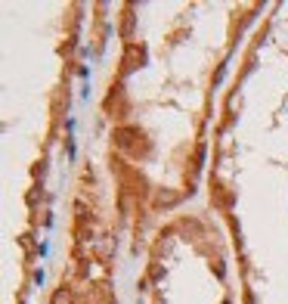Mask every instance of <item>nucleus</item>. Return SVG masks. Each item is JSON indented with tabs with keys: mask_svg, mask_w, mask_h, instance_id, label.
Wrapping results in <instances>:
<instances>
[{
	"mask_svg": "<svg viewBox=\"0 0 288 304\" xmlns=\"http://www.w3.org/2000/svg\"><path fill=\"white\" fill-rule=\"evenodd\" d=\"M56 304H68V295L65 292H56Z\"/></svg>",
	"mask_w": 288,
	"mask_h": 304,
	"instance_id": "1",
	"label": "nucleus"
}]
</instances>
